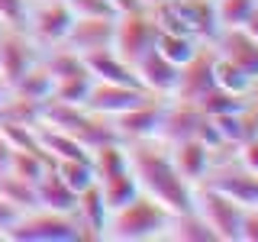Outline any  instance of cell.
Here are the masks:
<instances>
[{
    "instance_id": "277c9868",
    "label": "cell",
    "mask_w": 258,
    "mask_h": 242,
    "mask_svg": "<svg viewBox=\"0 0 258 242\" xmlns=\"http://www.w3.org/2000/svg\"><path fill=\"white\" fill-rule=\"evenodd\" d=\"M158 20L152 13V7H142V10H133V13H116L113 20V48L119 55L136 65L145 52H152L158 42Z\"/></svg>"
},
{
    "instance_id": "83f0119b",
    "label": "cell",
    "mask_w": 258,
    "mask_h": 242,
    "mask_svg": "<svg viewBox=\"0 0 258 242\" xmlns=\"http://www.w3.org/2000/svg\"><path fill=\"white\" fill-rule=\"evenodd\" d=\"M239 242H258V207H245V210H242Z\"/></svg>"
},
{
    "instance_id": "5b68a950",
    "label": "cell",
    "mask_w": 258,
    "mask_h": 242,
    "mask_svg": "<svg viewBox=\"0 0 258 242\" xmlns=\"http://www.w3.org/2000/svg\"><path fill=\"white\" fill-rule=\"evenodd\" d=\"M194 210L207 220V226L216 232L220 242H239V223H242V204L223 194L220 188L200 181L194 184Z\"/></svg>"
},
{
    "instance_id": "52a82bcc",
    "label": "cell",
    "mask_w": 258,
    "mask_h": 242,
    "mask_svg": "<svg viewBox=\"0 0 258 242\" xmlns=\"http://www.w3.org/2000/svg\"><path fill=\"white\" fill-rule=\"evenodd\" d=\"M42 58V48L29 39L23 26H0V78L7 84H16L26 71Z\"/></svg>"
},
{
    "instance_id": "4dcf8cb0",
    "label": "cell",
    "mask_w": 258,
    "mask_h": 242,
    "mask_svg": "<svg viewBox=\"0 0 258 242\" xmlns=\"http://www.w3.org/2000/svg\"><path fill=\"white\" fill-rule=\"evenodd\" d=\"M242 29H245V32H248L252 39H258V7H255L252 13H248V20L242 23Z\"/></svg>"
},
{
    "instance_id": "d6a6232c",
    "label": "cell",
    "mask_w": 258,
    "mask_h": 242,
    "mask_svg": "<svg viewBox=\"0 0 258 242\" xmlns=\"http://www.w3.org/2000/svg\"><path fill=\"white\" fill-rule=\"evenodd\" d=\"M145 7H161V4H168V0H142Z\"/></svg>"
},
{
    "instance_id": "f1b7e54d",
    "label": "cell",
    "mask_w": 258,
    "mask_h": 242,
    "mask_svg": "<svg viewBox=\"0 0 258 242\" xmlns=\"http://www.w3.org/2000/svg\"><path fill=\"white\" fill-rule=\"evenodd\" d=\"M236 155H239L242 165H248L252 171H258V133H255V136H248V139L239 145Z\"/></svg>"
},
{
    "instance_id": "f546056e",
    "label": "cell",
    "mask_w": 258,
    "mask_h": 242,
    "mask_svg": "<svg viewBox=\"0 0 258 242\" xmlns=\"http://www.w3.org/2000/svg\"><path fill=\"white\" fill-rule=\"evenodd\" d=\"M13 152H16L13 139L7 136V129L0 126V174H7V171H10V165H13Z\"/></svg>"
},
{
    "instance_id": "ffe728a7",
    "label": "cell",
    "mask_w": 258,
    "mask_h": 242,
    "mask_svg": "<svg viewBox=\"0 0 258 242\" xmlns=\"http://www.w3.org/2000/svg\"><path fill=\"white\" fill-rule=\"evenodd\" d=\"M42 123V103L20 94H7L0 103V126H39Z\"/></svg>"
},
{
    "instance_id": "1f68e13d",
    "label": "cell",
    "mask_w": 258,
    "mask_h": 242,
    "mask_svg": "<svg viewBox=\"0 0 258 242\" xmlns=\"http://www.w3.org/2000/svg\"><path fill=\"white\" fill-rule=\"evenodd\" d=\"M7 94H10V84H7V81L0 78V103H4V97H7Z\"/></svg>"
},
{
    "instance_id": "8fae6325",
    "label": "cell",
    "mask_w": 258,
    "mask_h": 242,
    "mask_svg": "<svg viewBox=\"0 0 258 242\" xmlns=\"http://www.w3.org/2000/svg\"><path fill=\"white\" fill-rule=\"evenodd\" d=\"M149 91L139 84H116V81H94L91 91H87V100L84 107L100 113V116H119V113H126L129 107H136L139 100H145Z\"/></svg>"
},
{
    "instance_id": "e0dca14e",
    "label": "cell",
    "mask_w": 258,
    "mask_h": 242,
    "mask_svg": "<svg viewBox=\"0 0 258 242\" xmlns=\"http://www.w3.org/2000/svg\"><path fill=\"white\" fill-rule=\"evenodd\" d=\"M36 191V207H45V210H61V213H71L78 204V194L61 181V174L55 171L52 165L45 168V174L32 184Z\"/></svg>"
},
{
    "instance_id": "3957f363",
    "label": "cell",
    "mask_w": 258,
    "mask_h": 242,
    "mask_svg": "<svg viewBox=\"0 0 258 242\" xmlns=\"http://www.w3.org/2000/svg\"><path fill=\"white\" fill-rule=\"evenodd\" d=\"M7 242H84L75 213L29 207L7 232Z\"/></svg>"
},
{
    "instance_id": "d4e9b609",
    "label": "cell",
    "mask_w": 258,
    "mask_h": 242,
    "mask_svg": "<svg viewBox=\"0 0 258 242\" xmlns=\"http://www.w3.org/2000/svg\"><path fill=\"white\" fill-rule=\"evenodd\" d=\"M29 0H0V26H23Z\"/></svg>"
},
{
    "instance_id": "d6986e66",
    "label": "cell",
    "mask_w": 258,
    "mask_h": 242,
    "mask_svg": "<svg viewBox=\"0 0 258 242\" xmlns=\"http://www.w3.org/2000/svg\"><path fill=\"white\" fill-rule=\"evenodd\" d=\"M97 188H100V197H103V204H107V210H119L139 194V181H136L133 168H123V171H116L110 177H100Z\"/></svg>"
},
{
    "instance_id": "2e32d148",
    "label": "cell",
    "mask_w": 258,
    "mask_h": 242,
    "mask_svg": "<svg viewBox=\"0 0 258 242\" xmlns=\"http://www.w3.org/2000/svg\"><path fill=\"white\" fill-rule=\"evenodd\" d=\"M81 58H84V65H87V71H91V78H94V81L139 84V78H136V68H133V65H129L113 45L97 48V52H87V55H81ZM139 87H142V84H139Z\"/></svg>"
},
{
    "instance_id": "4fadbf2b",
    "label": "cell",
    "mask_w": 258,
    "mask_h": 242,
    "mask_svg": "<svg viewBox=\"0 0 258 242\" xmlns=\"http://www.w3.org/2000/svg\"><path fill=\"white\" fill-rule=\"evenodd\" d=\"M210 45H213V52L220 55V58L232 62L239 71H245L252 81H258V39H252L242 26L220 29Z\"/></svg>"
},
{
    "instance_id": "cb8c5ba5",
    "label": "cell",
    "mask_w": 258,
    "mask_h": 242,
    "mask_svg": "<svg viewBox=\"0 0 258 242\" xmlns=\"http://www.w3.org/2000/svg\"><path fill=\"white\" fill-rule=\"evenodd\" d=\"M255 7H258V0H213V10H216V23H220V29L242 26Z\"/></svg>"
},
{
    "instance_id": "603a6c76",
    "label": "cell",
    "mask_w": 258,
    "mask_h": 242,
    "mask_svg": "<svg viewBox=\"0 0 258 242\" xmlns=\"http://www.w3.org/2000/svg\"><path fill=\"white\" fill-rule=\"evenodd\" d=\"M52 168L61 174V181L75 194H81L84 188H91L97 181L94 168H91V158H58V161H52Z\"/></svg>"
},
{
    "instance_id": "ac0fdd59",
    "label": "cell",
    "mask_w": 258,
    "mask_h": 242,
    "mask_svg": "<svg viewBox=\"0 0 258 242\" xmlns=\"http://www.w3.org/2000/svg\"><path fill=\"white\" fill-rule=\"evenodd\" d=\"M165 242H220V239H216V232L207 226V220L197 210H184V213L171 216Z\"/></svg>"
},
{
    "instance_id": "30bf717a",
    "label": "cell",
    "mask_w": 258,
    "mask_h": 242,
    "mask_svg": "<svg viewBox=\"0 0 258 242\" xmlns=\"http://www.w3.org/2000/svg\"><path fill=\"white\" fill-rule=\"evenodd\" d=\"M213 65H216V52H213V45H210V42H204L190 62L181 65V75H177V84H174V94H171V97L197 103L200 97H204L210 87L216 84Z\"/></svg>"
},
{
    "instance_id": "8992f818",
    "label": "cell",
    "mask_w": 258,
    "mask_h": 242,
    "mask_svg": "<svg viewBox=\"0 0 258 242\" xmlns=\"http://www.w3.org/2000/svg\"><path fill=\"white\" fill-rule=\"evenodd\" d=\"M71 23H75V10H71L68 0H29L23 29H26L29 39L45 52V48L64 42Z\"/></svg>"
},
{
    "instance_id": "7c38bea8",
    "label": "cell",
    "mask_w": 258,
    "mask_h": 242,
    "mask_svg": "<svg viewBox=\"0 0 258 242\" xmlns=\"http://www.w3.org/2000/svg\"><path fill=\"white\" fill-rule=\"evenodd\" d=\"M168 149H171V158H174L177 171L187 177L190 184H200V181H204L207 171L213 168L216 155L226 152V149H213L204 136H187V139H177V142L168 145Z\"/></svg>"
},
{
    "instance_id": "44dd1931",
    "label": "cell",
    "mask_w": 258,
    "mask_h": 242,
    "mask_svg": "<svg viewBox=\"0 0 258 242\" xmlns=\"http://www.w3.org/2000/svg\"><path fill=\"white\" fill-rule=\"evenodd\" d=\"M204 45L200 39H194L190 32H181V29H161L158 32V42L155 48L165 58H171L174 65H184V62H190L194 55H197V48Z\"/></svg>"
},
{
    "instance_id": "6da1fadb",
    "label": "cell",
    "mask_w": 258,
    "mask_h": 242,
    "mask_svg": "<svg viewBox=\"0 0 258 242\" xmlns=\"http://www.w3.org/2000/svg\"><path fill=\"white\" fill-rule=\"evenodd\" d=\"M126 155L136 181H139V191L152 194L171 213L194 210V184L177 171L168 142H161L158 136L136 139V142H126Z\"/></svg>"
},
{
    "instance_id": "7a4b0ae2",
    "label": "cell",
    "mask_w": 258,
    "mask_h": 242,
    "mask_svg": "<svg viewBox=\"0 0 258 242\" xmlns=\"http://www.w3.org/2000/svg\"><path fill=\"white\" fill-rule=\"evenodd\" d=\"M171 210L165 204H158L152 194L139 191L129 204L119 210H110L107 226H103V239L110 242H152V239H165L168 223H171Z\"/></svg>"
},
{
    "instance_id": "7402d4cb",
    "label": "cell",
    "mask_w": 258,
    "mask_h": 242,
    "mask_svg": "<svg viewBox=\"0 0 258 242\" xmlns=\"http://www.w3.org/2000/svg\"><path fill=\"white\" fill-rule=\"evenodd\" d=\"M10 91L20 94V97H29V100H36V103H45L48 97H52V75H48V68L42 65V58L32 65V68L16 81Z\"/></svg>"
},
{
    "instance_id": "5bb4252c",
    "label": "cell",
    "mask_w": 258,
    "mask_h": 242,
    "mask_svg": "<svg viewBox=\"0 0 258 242\" xmlns=\"http://www.w3.org/2000/svg\"><path fill=\"white\" fill-rule=\"evenodd\" d=\"M133 68H136L139 84H142L149 94H158V97H171V94H174L177 75H181V65H174L171 58H165L158 48L145 52L142 58L133 65Z\"/></svg>"
},
{
    "instance_id": "9c48e42d",
    "label": "cell",
    "mask_w": 258,
    "mask_h": 242,
    "mask_svg": "<svg viewBox=\"0 0 258 242\" xmlns=\"http://www.w3.org/2000/svg\"><path fill=\"white\" fill-rule=\"evenodd\" d=\"M207 119L210 116L200 110V103L168 97V100H165V113H161V126H158V139L171 145L177 139H187V136H200L204 126H207Z\"/></svg>"
},
{
    "instance_id": "4316f807",
    "label": "cell",
    "mask_w": 258,
    "mask_h": 242,
    "mask_svg": "<svg viewBox=\"0 0 258 242\" xmlns=\"http://www.w3.org/2000/svg\"><path fill=\"white\" fill-rule=\"evenodd\" d=\"M23 216V207H16L10 197H4V194H0V239L7 242V232L13 229V223L20 220Z\"/></svg>"
},
{
    "instance_id": "484cf974",
    "label": "cell",
    "mask_w": 258,
    "mask_h": 242,
    "mask_svg": "<svg viewBox=\"0 0 258 242\" xmlns=\"http://www.w3.org/2000/svg\"><path fill=\"white\" fill-rule=\"evenodd\" d=\"M75 16H116L110 0H68Z\"/></svg>"
},
{
    "instance_id": "ba28073f",
    "label": "cell",
    "mask_w": 258,
    "mask_h": 242,
    "mask_svg": "<svg viewBox=\"0 0 258 242\" xmlns=\"http://www.w3.org/2000/svg\"><path fill=\"white\" fill-rule=\"evenodd\" d=\"M165 100H168V97L149 94L145 100L136 103V107H129L126 113L113 116L116 136H119L123 142H136V139H152V136H158L161 113H165Z\"/></svg>"
},
{
    "instance_id": "9a60e30c",
    "label": "cell",
    "mask_w": 258,
    "mask_h": 242,
    "mask_svg": "<svg viewBox=\"0 0 258 242\" xmlns=\"http://www.w3.org/2000/svg\"><path fill=\"white\" fill-rule=\"evenodd\" d=\"M113 20L116 16H75V23H71L61 45L75 48L78 55L107 48V45H113Z\"/></svg>"
}]
</instances>
